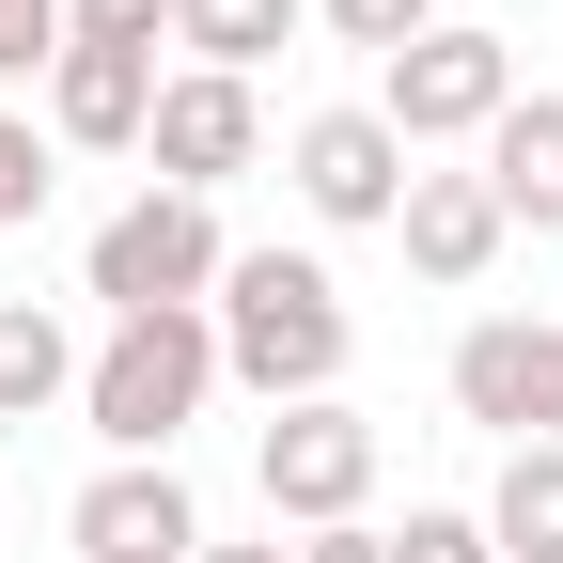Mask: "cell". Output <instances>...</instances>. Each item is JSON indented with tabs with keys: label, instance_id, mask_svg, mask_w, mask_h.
<instances>
[{
	"label": "cell",
	"instance_id": "6da1fadb",
	"mask_svg": "<svg viewBox=\"0 0 563 563\" xmlns=\"http://www.w3.org/2000/svg\"><path fill=\"white\" fill-rule=\"evenodd\" d=\"M203 329H220V376L266 391V407H313L344 376V344H361V313H344V282L313 251H235L220 298H203Z\"/></svg>",
	"mask_w": 563,
	"mask_h": 563
},
{
	"label": "cell",
	"instance_id": "7a4b0ae2",
	"mask_svg": "<svg viewBox=\"0 0 563 563\" xmlns=\"http://www.w3.org/2000/svg\"><path fill=\"white\" fill-rule=\"evenodd\" d=\"M203 391H220V329H203V313H110V344L79 361V422L110 439V470L173 454L203 422Z\"/></svg>",
	"mask_w": 563,
	"mask_h": 563
},
{
	"label": "cell",
	"instance_id": "3957f363",
	"mask_svg": "<svg viewBox=\"0 0 563 563\" xmlns=\"http://www.w3.org/2000/svg\"><path fill=\"white\" fill-rule=\"evenodd\" d=\"M220 266H235V235H220V203H188V188L110 203L95 251H79V282H95L110 313H203V298H220Z\"/></svg>",
	"mask_w": 563,
	"mask_h": 563
},
{
	"label": "cell",
	"instance_id": "277c9868",
	"mask_svg": "<svg viewBox=\"0 0 563 563\" xmlns=\"http://www.w3.org/2000/svg\"><path fill=\"white\" fill-rule=\"evenodd\" d=\"M501 110H517V47H501V32H470V16H439L422 47L376 63V125L407 141V157H422V141H485Z\"/></svg>",
	"mask_w": 563,
	"mask_h": 563
},
{
	"label": "cell",
	"instance_id": "5b68a950",
	"mask_svg": "<svg viewBox=\"0 0 563 563\" xmlns=\"http://www.w3.org/2000/svg\"><path fill=\"white\" fill-rule=\"evenodd\" d=\"M454 422H485L501 454L563 439V329L548 313H470L454 329Z\"/></svg>",
	"mask_w": 563,
	"mask_h": 563
},
{
	"label": "cell",
	"instance_id": "8992f818",
	"mask_svg": "<svg viewBox=\"0 0 563 563\" xmlns=\"http://www.w3.org/2000/svg\"><path fill=\"white\" fill-rule=\"evenodd\" d=\"M266 517H298V532H344L376 501V422L344 407V391H313V407H266Z\"/></svg>",
	"mask_w": 563,
	"mask_h": 563
},
{
	"label": "cell",
	"instance_id": "52a82bcc",
	"mask_svg": "<svg viewBox=\"0 0 563 563\" xmlns=\"http://www.w3.org/2000/svg\"><path fill=\"white\" fill-rule=\"evenodd\" d=\"M282 173H298V203H313V220L329 235H391V203H407V141L376 125V95L361 110H298V141H282Z\"/></svg>",
	"mask_w": 563,
	"mask_h": 563
},
{
	"label": "cell",
	"instance_id": "ba28073f",
	"mask_svg": "<svg viewBox=\"0 0 563 563\" xmlns=\"http://www.w3.org/2000/svg\"><path fill=\"white\" fill-rule=\"evenodd\" d=\"M141 157H157V188L220 203V188L266 157V95H251V79H203V63H173V79H157V125H141Z\"/></svg>",
	"mask_w": 563,
	"mask_h": 563
},
{
	"label": "cell",
	"instance_id": "9c48e42d",
	"mask_svg": "<svg viewBox=\"0 0 563 563\" xmlns=\"http://www.w3.org/2000/svg\"><path fill=\"white\" fill-rule=\"evenodd\" d=\"M63 532H79V563H203V501H188V470H173V454L95 470L79 501H63Z\"/></svg>",
	"mask_w": 563,
	"mask_h": 563
},
{
	"label": "cell",
	"instance_id": "30bf717a",
	"mask_svg": "<svg viewBox=\"0 0 563 563\" xmlns=\"http://www.w3.org/2000/svg\"><path fill=\"white\" fill-rule=\"evenodd\" d=\"M141 125H157V63H125V47H63V63H47V141L141 157Z\"/></svg>",
	"mask_w": 563,
	"mask_h": 563
},
{
	"label": "cell",
	"instance_id": "8fae6325",
	"mask_svg": "<svg viewBox=\"0 0 563 563\" xmlns=\"http://www.w3.org/2000/svg\"><path fill=\"white\" fill-rule=\"evenodd\" d=\"M391 235H407V266H422V282H485L517 220H501V188H485V173H407Z\"/></svg>",
	"mask_w": 563,
	"mask_h": 563
},
{
	"label": "cell",
	"instance_id": "7c38bea8",
	"mask_svg": "<svg viewBox=\"0 0 563 563\" xmlns=\"http://www.w3.org/2000/svg\"><path fill=\"white\" fill-rule=\"evenodd\" d=\"M485 188H501V220L563 235V95H517L501 125H485Z\"/></svg>",
	"mask_w": 563,
	"mask_h": 563
},
{
	"label": "cell",
	"instance_id": "4fadbf2b",
	"mask_svg": "<svg viewBox=\"0 0 563 563\" xmlns=\"http://www.w3.org/2000/svg\"><path fill=\"white\" fill-rule=\"evenodd\" d=\"M298 16L313 0H173V47L203 63V79H251L266 47H298Z\"/></svg>",
	"mask_w": 563,
	"mask_h": 563
},
{
	"label": "cell",
	"instance_id": "5bb4252c",
	"mask_svg": "<svg viewBox=\"0 0 563 563\" xmlns=\"http://www.w3.org/2000/svg\"><path fill=\"white\" fill-rule=\"evenodd\" d=\"M79 391V329H63L47 298H0V422H32Z\"/></svg>",
	"mask_w": 563,
	"mask_h": 563
},
{
	"label": "cell",
	"instance_id": "9a60e30c",
	"mask_svg": "<svg viewBox=\"0 0 563 563\" xmlns=\"http://www.w3.org/2000/svg\"><path fill=\"white\" fill-rule=\"evenodd\" d=\"M485 532H501V563H563V439L501 454V485H485Z\"/></svg>",
	"mask_w": 563,
	"mask_h": 563
},
{
	"label": "cell",
	"instance_id": "2e32d148",
	"mask_svg": "<svg viewBox=\"0 0 563 563\" xmlns=\"http://www.w3.org/2000/svg\"><path fill=\"white\" fill-rule=\"evenodd\" d=\"M47 188H63V141H47L32 110H0V235H32V220H47Z\"/></svg>",
	"mask_w": 563,
	"mask_h": 563
},
{
	"label": "cell",
	"instance_id": "e0dca14e",
	"mask_svg": "<svg viewBox=\"0 0 563 563\" xmlns=\"http://www.w3.org/2000/svg\"><path fill=\"white\" fill-rule=\"evenodd\" d=\"M63 47H125V63H157V47H173V0H63Z\"/></svg>",
	"mask_w": 563,
	"mask_h": 563
},
{
	"label": "cell",
	"instance_id": "ac0fdd59",
	"mask_svg": "<svg viewBox=\"0 0 563 563\" xmlns=\"http://www.w3.org/2000/svg\"><path fill=\"white\" fill-rule=\"evenodd\" d=\"M47 63H63V0H0V110H16Z\"/></svg>",
	"mask_w": 563,
	"mask_h": 563
},
{
	"label": "cell",
	"instance_id": "d6986e66",
	"mask_svg": "<svg viewBox=\"0 0 563 563\" xmlns=\"http://www.w3.org/2000/svg\"><path fill=\"white\" fill-rule=\"evenodd\" d=\"M313 16H329L344 47H376V63H391V47H422V32H439V0H313Z\"/></svg>",
	"mask_w": 563,
	"mask_h": 563
},
{
	"label": "cell",
	"instance_id": "ffe728a7",
	"mask_svg": "<svg viewBox=\"0 0 563 563\" xmlns=\"http://www.w3.org/2000/svg\"><path fill=\"white\" fill-rule=\"evenodd\" d=\"M391 563H501V532H485V517H454V501H422V517L391 532Z\"/></svg>",
	"mask_w": 563,
	"mask_h": 563
},
{
	"label": "cell",
	"instance_id": "44dd1931",
	"mask_svg": "<svg viewBox=\"0 0 563 563\" xmlns=\"http://www.w3.org/2000/svg\"><path fill=\"white\" fill-rule=\"evenodd\" d=\"M298 563H391V532H361V517H344V532H298Z\"/></svg>",
	"mask_w": 563,
	"mask_h": 563
},
{
	"label": "cell",
	"instance_id": "7402d4cb",
	"mask_svg": "<svg viewBox=\"0 0 563 563\" xmlns=\"http://www.w3.org/2000/svg\"><path fill=\"white\" fill-rule=\"evenodd\" d=\"M203 563H298V548H282V532H266V548H203Z\"/></svg>",
	"mask_w": 563,
	"mask_h": 563
}]
</instances>
